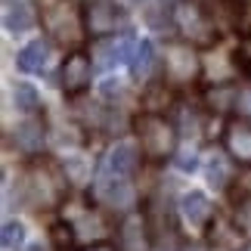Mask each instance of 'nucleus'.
Wrapping results in <instances>:
<instances>
[{"label":"nucleus","instance_id":"nucleus-2","mask_svg":"<svg viewBox=\"0 0 251 251\" xmlns=\"http://www.w3.org/2000/svg\"><path fill=\"white\" fill-rule=\"evenodd\" d=\"M22 192L34 208H56L65 199V174L53 161H34L22 177Z\"/></svg>","mask_w":251,"mask_h":251},{"label":"nucleus","instance_id":"nucleus-13","mask_svg":"<svg viewBox=\"0 0 251 251\" xmlns=\"http://www.w3.org/2000/svg\"><path fill=\"white\" fill-rule=\"evenodd\" d=\"M47 56H50V44L37 37V41L25 44L22 50L16 53V65H19L22 72H37V69H41V65L47 62Z\"/></svg>","mask_w":251,"mask_h":251},{"label":"nucleus","instance_id":"nucleus-5","mask_svg":"<svg viewBox=\"0 0 251 251\" xmlns=\"http://www.w3.org/2000/svg\"><path fill=\"white\" fill-rule=\"evenodd\" d=\"M140 165V152L130 146V143H118L105 152L102 168H100V183L96 186H109V183H124L130 180V174Z\"/></svg>","mask_w":251,"mask_h":251},{"label":"nucleus","instance_id":"nucleus-18","mask_svg":"<svg viewBox=\"0 0 251 251\" xmlns=\"http://www.w3.org/2000/svg\"><path fill=\"white\" fill-rule=\"evenodd\" d=\"M0 242H3L6 251H19L25 245V226L19 220H6L3 224V233H0Z\"/></svg>","mask_w":251,"mask_h":251},{"label":"nucleus","instance_id":"nucleus-24","mask_svg":"<svg viewBox=\"0 0 251 251\" xmlns=\"http://www.w3.org/2000/svg\"><path fill=\"white\" fill-rule=\"evenodd\" d=\"M84 251H118L115 245H109V242H100V245H87Z\"/></svg>","mask_w":251,"mask_h":251},{"label":"nucleus","instance_id":"nucleus-23","mask_svg":"<svg viewBox=\"0 0 251 251\" xmlns=\"http://www.w3.org/2000/svg\"><path fill=\"white\" fill-rule=\"evenodd\" d=\"M199 165V158H196V152H180V155H177V168L180 171H192V168H196Z\"/></svg>","mask_w":251,"mask_h":251},{"label":"nucleus","instance_id":"nucleus-8","mask_svg":"<svg viewBox=\"0 0 251 251\" xmlns=\"http://www.w3.org/2000/svg\"><path fill=\"white\" fill-rule=\"evenodd\" d=\"M59 78H62V90L65 96H78L84 93L87 87H90V59H87L84 53H69L65 56V62H62V72H59Z\"/></svg>","mask_w":251,"mask_h":251},{"label":"nucleus","instance_id":"nucleus-25","mask_svg":"<svg viewBox=\"0 0 251 251\" xmlns=\"http://www.w3.org/2000/svg\"><path fill=\"white\" fill-rule=\"evenodd\" d=\"M28 251H47V248H44L41 242H37V245H28Z\"/></svg>","mask_w":251,"mask_h":251},{"label":"nucleus","instance_id":"nucleus-22","mask_svg":"<svg viewBox=\"0 0 251 251\" xmlns=\"http://www.w3.org/2000/svg\"><path fill=\"white\" fill-rule=\"evenodd\" d=\"M236 229H251V199L242 201L236 211Z\"/></svg>","mask_w":251,"mask_h":251},{"label":"nucleus","instance_id":"nucleus-12","mask_svg":"<svg viewBox=\"0 0 251 251\" xmlns=\"http://www.w3.org/2000/svg\"><path fill=\"white\" fill-rule=\"evenodd\" d=\"M13 143H16L19 152H25V155H37V152L44 149V127L37 121L19 124L16 133H13Z\"/></svg>","mask_w":251,"mask_h":251},{"label":"nucleus","instance_id":"nucleus-9","mask_svg":"<svg viewBox=\"0 0 251 251\" xmlns=\"http://www.w3.org/2000/svg\"><path fill=\"white\" fill-rule=\"evenodd\" d=\"M133 47H137V44L130 41V34H118V37L112 34L109 41H100V44L93 47V53H96L93 62L100 65L102 72H109V69H115V65H121L124 59H130Z\"/></svg>","mask_w":251,"mask_h":251},{"label":"nucleus","instance_id":"nucleus-10","mask_svg":"<svg viewBox=\"0 0 251 251\" xmlns=\"http://www.w3.org/2000/svg\"><path fill=\"white\" fill-rule=\"evenodd\" d=\"M224 146L236 161L251 165V121H233L224 130Z\"/></svg>","mask_w":251,"mask_h":251},{"label":"nucleus","instance_id":"nucleus-15","mask_svg":"<svg viewBox=\"0 0 251 251\" xmlns=\"http://www.w3.org/2000/svg\"><path fill=\"white\" fill-rule=\"evenodd\" d=\"M31 25H34V13H31V6L22 3V0H16V3L6 9V31L22 34V31H28Z\"/></svg>","mask_w":251,"mask_h":251},{"label":"nucleus","instance_id":"nucleus-16","mask_svg":"<svg viewBox=\"0 0 251 251\" xmlns=\"http://www.w3.org/2000/svg\"><path fill=\"white\" fill-rule=\"evenodd\" d=\"M13 100H16V109L22 115H34L41 109V96H37V90L31 84H16L13 87Z\"/></svg>","mask_w":251,"mask_h":251},{"label":"nucleus","instance_id":"nucleus-3","mask_svg":"<svg viewBox=\"0 0 251 251\" xmlns=\"http://www.w3.org/2000/svg\"><path fill=\"white\" fill-rule=\"evenodd\" d=\"M137 127V137H140V149L146 152L149 158H168L177 152V127L165 118V115H155V112H146L133 121Z\"/></svg>","mask_w":251,"mask_h":251},{"label":"nucleus","instance_id":"nucleus-4","mask_svg":"<svg viewBox=\"0 0 251 251\" xmlns=\"http://www.w3.org/2000/svg\"><path fill=\"white\" fill-rule=\"evenodd\" d=\"M174 19H177V28L183 31V37H186L189 44H196V47H211L214 44V37H217L214 34V19H211L196 0L177 3Z\"/></svg>","mask_w":251,"mask_h":251},{"label":"nucleus","instance_id":"nucleus-1","mask_svg":"<svg viewBox=\"0 0 251 251\" xmlns=\"http://www.w3.org/2000/svg\"><path fill=\"white\" fill-rule=\"evenodd\" d=\"M41 22L47 28V34L72 53L81 47L87 34L84 9L75 0H41Z\"/></svg>","mask_w":251,"mask_h":251},{"label":"nucleus","instance_id":"nucleus-14","mask_svg":"<svg viewBox=\"0 0 251 251\" xmlns=\"http://www.w3.org/2000/svg\"><path fill=\"white\" fill-rule=\"evenodd\" d=\"M152 69H155V47H152V41H140L130 56V72L133 78H146Z\"/></svg>","mask_w":251,"mask_h":251},{"label":"nucleus","instance_id":"nucleus-26","mask_svg":"<svg viewBox=\"0 0 251 251\" xmlns=\"http://www.w3.org/2000/svg\"><path fill=\"white\" fill-rule=\"evenodd\" d=\"M186 251H205V248H186Z\"/></svg>","mask_w":251,"mask_h":251},{"label":"nucleus","instance_id":"nucleus-20","mask_svg":"<svg viewBox=\"0 0 251 251\" xmlns=\"http://www.w3.org/2000/svg\"><path fill=\"white\" fill-rule=\"evenodd\" d=\"M233 109H236V115H239L242 121H251V87L233 93Z\"/></svg>","mask_w":251,"mask_h":251},{"label":"nucleus","instance_id":"nucleus-17","mask_svg":"<svg viewBox=\"0 0 251 251\" xmlns=\"http://www.w3.org/2000/svg\"><path fill=\"white\" fill-rule=\"evenodd\" d=\"M121 239H124V245H127L130 251H143L146 248V224L143 220H127V224L121 226Z\"/></svg>","mask_w":251,"mask_h":251},{"label":"nucleus","instance_id":"nucleus-21","mask_svg":"<svg viewBox=\"0 0 251 251\" xmlns=\"http://www.w3.org/2000/svg\"><path fill=\"white\" fill-rule=\"evenodd\" d=\"M53 242L59 245V248H69V245L75 242V229H72L69 224H56V226H53Z\"/></svg>","mask_w":251,"mask_h":251},{"label":"nucleus","instance_id":"nucleus-27","mask_svg":"<svg viewBox=\"0 0 251 251\" xmlns=\"http://www.w3.org/2000/svg\"><path fill=\"white\" fill-rule=\"evenodd\" d=\"M242 251H251V242H248V245H245V248H242Z\"/></svg>","mask_w":251,"mask_h":251},{"label":"nucleus","instance_id":"nucleus-19","mask_svg":"<svg viewBox=\"0 0 251 251\" xmlns=\"http://www.w3.org/2000/svg\"><path fill=\"white\" fill-rule=\"evenodd\" d=\"M226 183H229V171L224 165V158H211L208 161V186L211 189H226Z\"/></svg>","mask_w":251,"mask_h":251},{"label":"nucleus","instance_id":"nucleus-7","mask_svg":"<svg viewBox=\"0 0 251 251\" xmlns=\"http://www.w3.org/2000/svg\"><path fill=\"white\" fill-rule=\"evenodd\" d=\"M196 72H199V59L189 44H171L165 50V75L171 81L186 84L196 78Z\"/></svg>","mask_w":251,"mask_h":251},{"label":"nucleus","instance_id":"nucleus-11","mask_svg":"<svg viewBox=\"0 0 251 251\" xmlns=\"http://www.w3.org/2000/svg\"><path fill=\"white\" fill-rule=\"evenodd\" d=\"M180 217L189 226H205L214 217V205L208 201L205 192H186V196H180Z\"/></svg>","mask_w":251,"mask_h":251},{"label":"nucleus","instance_id":"nucleus-6","mask_svg":"<svg viewBox=\"0 0 251 251\" xmlns=\"http://www.w3.org/2000/svg\"><path fill=\"white\" fill-rule=\"evenodd\" d=\"M121 22H124V9L115 3V0H87V3H84L87 34H93V37L115 34Z\"/></svg>","mask_w":251,"mask_h":251}]
</instances>
